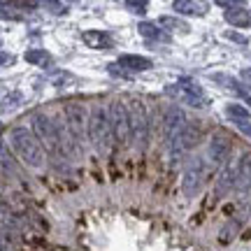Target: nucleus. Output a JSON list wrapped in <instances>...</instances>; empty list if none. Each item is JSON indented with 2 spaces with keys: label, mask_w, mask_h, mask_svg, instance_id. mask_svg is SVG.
Segmentation results:
<instances>
[{
  "label": "nucleus",
  "mask_w": 251,
  "mask_h": 251,
  "mask_svg": "<svg viewBox=\"0 0 251 251\" xmlns=\"http://www.w3.org/2000/svg\"><path fill=\"white\" fill-rule=\"evenodd\" d=\"M9 142H12V149L17 151V156L26 163L28 168L45 170V165H47L45 147L37 142L35 133H30L24 126H17V128H12V133H9Z\"/></svg>",
  "instance_id": "obj_1"
},
{
  "label": "nucleus",
  "mask_w": 251,
  "mask_h": 251,
  "mask_svg": "<svg viewBox=\"0 0 251 251\" xmlns=\"http://www.w3.org/2000/svg\"><path fill=\"white\" fill-rule=\"evenodd\" d=\"M112 137V126H109V109L102 102H96L89 112V142L98 153H105Z\"/></svg>",
  "instance_id": "obj_2"
},
{
  "label": "nucleus",
  "mask_w": 251,
  "mask_h": 251,
  "mask_svg": "<svg viewBox=\"0 0 251 251\" xmlns=\"http://www.w3.org/2000/svg\"><path fill=\"white\" fill-rule=\"evenodd\" d=\"M63 114H65V128H68L70 137L75 140L77 149L81 151V144L86 142V137H89V112L79 102H68L63 107Z\"/></svg>",
  "instance_id": "obj_3"
},
{
  "label": "nucleus",
  "mask_w": 251,
  "mask_h": 251,
  "mask_svg": "<svg viewBox=\"0 0 251 251\" xmlns=\"http://www.w3.org/2000/svg\"><path fill=\"white\" fill-rule=\"evenodd\" d=\"M128 117H130V142L137 149H144L149 142V114L147 105L140 98H133L128 102Z\"/></svg>",
  "instance_id": "obj_4"
},
{
  "label": "nucleus",
  "mask_w": 251,
  "mask_h": 251,
  "mask_svg": "<svg viewBox=\"0 0 251 251\" xmlns=\"http://www.w3.org/2000/svg\"><path fill=\"white\" fill-rule=\"evenodd\" d=\"M33 130H35L37 142L47 147L58 161H63L61 144H58V124H54V119L47 117V114H35L33 117Z\"/></svg>",
  "instance_id": "obj_5"
},
{
  "label": "nucleus",
  "mask_w": 251,
  "mask_h": 251,
  "mask_svg": "<svg viewBox=\"0 0 251 251\" xmlns=\"http://www.w3.org/2000/svg\"><path fill=\"white\" fill-rule=\"evenodd\" d=\"M109 126H112V137L117 144L130 142V117H128L126 100H114L109 105Z\"/></svg>",
  "instance_id": "obj_6"
},
{
  "label": "nucleus",
  "mask_w": 251,
  "mask_h": 251,
  "mask_svg": "<svg viewBox=\"0 0 251 251\" xmlns=\"http://www.w3.org/2000/svg\"><path fill=\"white\" fill-rule=\"evenodd\" d=\"M205 177H207V165H205V158H191L184 168V175H181V191L186 198H193L200 193V188L205 184Z\"/></svg>",
  "instance_id": "obj_7"
},
{
  "label": "nucleus",
  "mask_w": 251,
  "mask_h": 251,
  "mask_svg": "<svg viewBox=\"0 0 251 251\" xmlns=\"http://www.w3.org/2000/svg\"><path fill=\"white\" fill-rule=\"evenodd\" d=\"M233 151V137L224 130H216L212 133L209 142H207V153H205V161H209L212 165H224L228 161V156Z\"/></svg>",
  "instance_id": "obj_8"
},
{
  "label": "nucleus",
  "mask_w": 251,
  "mask_h": 251,
  "mask_svg": "<svg viewBox=\"0 0 251 251\" xmlns=\"http://www.w3.org/2000/svg\"><path fill=\"white\" fill-rule=\"evenodd\" d=\"M198 142H200V126L188 124L186 128L181 130L179 137L170 144V161H172V165H177V163H179Z\"/></svg>",
  "instance_id": "obj_9"
},
{
  "label": "nucleus",
  "mask_w": 251,
  "mask_h": 251,
  "mask_svg": "<svg viewBox=\"0 0 251 251\" xmlns=\"http://www.w3.org/2000/svg\"><path fill=\"white\" fill-rule=\"evenodd\" d=\"M186 126H188V121H186L184 109L177 107V105H170V107L165 109V114H163V140H165V144L170 147L181 135V130Z\"/></svg>",
  "instance_id": "obj_10"
},
{
  "label": "nucleus",
  "mask_w": 251,
  "mask_h": 251,
  "mask_svg": "<svg viewBox=\"0 0 251 251\" xmlns=\"http://www.w3.org/2000/svg\"><path fill=\"white\" fill-rule=\"evenodd\" d=\"M175 93H177L184 102H188L191 107H205V102H207L202 86L193 79H179L175 84Z\"/></svg>",
  "instance_id": "obj_11"
},
{
  "label": "nucleus",
  "mask_w": 251,
  "mask_h": 251,
  "mask_svg": "<svg viewBox=\"0 0 251 251\" xmlns=\"http://www.w3.org/2000/svg\"><path fill=\"white\" fill-rule=\"evenodd\" d=\"M237 184V161L226 163V168L221 170L219 179H216V196L224 198L228 191H233Z\"/></svg>",
  "instance_id": "obj_12"
},
{
  "label": "nucleus",
  "mask_w": 251,
  "mask_h": 251,
  "mask_svg": "<svg viewBox=\"0 0 251 251\" xmlns=\"http://www.w3.org/2000/svg\"><path fill=\"white\" fill-rule=\"evenodd\" d=\"M235 188L237 191H249L251 188V149L237 158V184H235Z\"/></svg>",
  "instance_id": "obj_13"
},
{
  "label": "nucleus",
  "mask_w": 251,
  "mask_h": 251,
  "mask_svg": "<svg viewBox=\"0 0 251 251\" xmlns=\"http://www.w3.org/2000/svg\"><path fill=\"white\" fill-rule=\"evenodd\" d=\"M224 17H226V21L235 28H251V9L244 7L242 2L235 5V7H230V9H226Z\"/></svg>",
  "instance_id": "obj_14"
},
{
  "label": "nucleus",
  "mask_w": 251,
  "mask_h": 251,
  "mask_svg": "<svg viewBox=\"0 0 251 251\" xmlns=\"http://www.w3.org/2000/svg\"><path fill=\"white\" fill-rule=\"evenodd\" d=\"M172 9L184 14V17H202L207 9H209V5L207 2H198V0H175Z\"/></svg>",
  "instance_id": "obj_15"
},
{
  "label": "nucleus",
  "mask_w": 251,
  "mask_h": 251,
  "mask_svg": "<svg viewBox=\"0 0 251 251\" xmlns=\"http://www.w3.org/2000/svg\"><path fill=\"white\" fill-rule=\"evenodd\" d=\"M119 65L126 68L128 72H144L153 68V61L151 58H144V56H135V54H124L119 58Z\"/></svg>",
  "instance_id": "obj_16"
},
{
  "label": "nucleus",
  "mask_w": 251,
  "mask_h": 251,
  "mask_svg": "<svg viewBox=\"0 0 251 251\" xmlns=\"http://www.w3.org/2000/svg\"><path fill=\"white\" fill-rule=\"evenodd\" d=\"M0 172L5 175V177H14V179H21V175H19V168H17V161H14V156L9 153V149L5 147V142L0 140Z\"/></svg>",
  "instance_id": "obj_17"
},
{
  "label": "nucleus",
  "mask_w": 251,
  "mask_h": 251,
  "mask_svg": "<svg viewBox=\"0 0 251 251\" xmlns=\"http://www.w3.org/2000/svg\"><path fill=\"white\" fill-rule=\"evenodd\" d=\"M81 40H84L91 49H107V47H112V37H109L107 33H102V30H86V33L81 35Z\"/></svg>",
  "instance_id": "obj_18"
},
{
  "label": "nucleus",
  "mask_w": 251,
  "mask_h": 251,
  "mask_svg": "<svg viewBox=\"0 0 251 251\" xmlns=\"http://www.w3.org/2000/svg\"><path fill=\"white\" fill-rule=\"evenodd\" d=\"M137 30H140V35H142L144 40H151V42H163V40H168V33H165L158 24H151V21H142V24L137 26Z\"/></svg>",
  "instance_id": "obj_19"
},
{
  "label": "nucleus",
  "mask_w": 251,
  "mask_h": 251,
  "mask_svg": "<svg viewBox=\"0 0 251 251\" xmlns=\"http://www.w3.org/2000/svg\"><path fill=\"white\" fill-rule=\"evenodd\" d=\"M158 26L163 30H175V33H188L191 30V26L179 17H161L158 19Z\"/></svg>",
  "instance_id": "obj_20"
},
{
  "label": "nucleus",
  "mask_w": 251,
  "mask_h": 251,
  "mask_svg": "<svg viewBox=\"0 0 251 251\" xmlns=\"http://www.w3.org/2000/svg\"><path fill=\"white\" fill-rule=\"evenodd\" d=\"M26 61L35 68H47L51 63V56L47 49H30V51H26Z\"/></svg>",
  "instance_id": "obj_21"
},
{
  "label": "nucleus",
  "mask_w": 251,
  "mask_h": 251,
  "mask_svg": "<svg viewBox=\"0 0 251 251\" xmlns=\"http://www.w3.org/2000/svg\"><path fill=\"white\" fill-rule=\"evenodd\" d=\"M226 117L233 119L235 124H244V121H249V109L244 107V105H237V102H230V105H226Z\"/></svg>",
  "instance_id": "obj_22"
},
{
  "label": "nucleus",
  "mask_w": 251,
  "mask_h": 251,
  "mask_svg": "<svg viewBox=\"0 0 251 251\" xmlns=\"http://www.w3.org/2000/svg\"><path fill=\"white\" fill-rule=\"evenodd\" d=\"M21 100H24V96L19 93V91H12V93H7L5 98H2V112H9V109H17L19 105H21Z\"/></svg>",
  "instance_id": "obj_23"
},
{
  "label": "nucleus",
  "mask_w": 251,
  "mask_h": 251,
  "mask_svg": "<svg viewBox=\"0 0 251 251\" xmlns=\"http://www.w3.org/2000/svg\"><path fill=\"white\" fill-rule=\"evenodd\" d=\"M147 2H142V0H126V9H130L133 14H147Z\"/></svg>",
  "instance_id": "obj_24"
},
{
  "label": "nucleus",
  "mask_w": 251,
  "mask_h": 251,
  "mask_svg": "<svg viewBox=\"0 0 251 251\" xmlns=\"http://www.w3.org/2000/svg\"><path fill=\"white\" fill-rule=\"evenodd\" d=\"M240 79H242V84L251 91V68H242V72H240Z\"/></svg>",
  "instance_id": "obj_25"
},
{
  "label": "nucleus",
  "mask_w": 251,
  "mask_h": 251,
  "mask_svg": "<svg viewBox=\"0 0 251 251\" xmlns=\"http://www.w3.org/2000/svg\"><path fill=\"white\" fill-rule=\"evenodd\" d=\"M47 9H54V14H63L65 9H68V5H63V2H45Z\"/></svg>",
  "instance_id": "obj_26"
},
{
  "label": "nucleus",
  "mask_w": 251,
  "mask_h": 251,
  "mask_svg": "<svg viewBox=\"0 0 251 251\" xmlns=\"http://www.w3.org/2000/svg\"><path fill=\"white\" fill-rule=\"evenodd\" d=\"M107 70L112 72V75H119V77H126V70H119V63H112V65H107Z\"/></svg>",
  "instance_id": "obj_27"
},
{
  "label": "nucleus",
  "mask_w": 251,
  "mask_h": 251,
  "mask_svg": "<svg viewBox=\"0 0 251 251\" xmlns=\"http://www.w3.org/2000/svg\"><path fill=\"white\" fill-rule=\"evenodd\" d=\"M12 61H14V58H12L9 54H5V51H0V68H2V65H7V63H12Z\"/></svg>",
  "instance_id": "obj_28"
},
{
  "label": "nucleus",
  "mask_w": 251,
  "mask_h": 251,
  "mask_svg": "<svg viewBox=\"0 0 251 251\" xmlns=\"http://www.w3.org/2000/svg\"><path fill=\"white\" fill-rule=\"evenodd\" d=\"M2 188H5V186H2V179H0V193H2Z\"/></svg>",
  "instance_id": "obj_29"
},
{
  "label": "nucleus",
  "mask_w": 251,
  "mask_h": 251,
  "mask_svg": "<svg viewBox=\"0 0 251 251\" xmlns=\"http://www.w3.org/2000/svg\"><path fill=\"white\" fill-rule=\"evenodd\" d=\"M0 47H2V42H0Z\"/></svg>",
  "instance_id": "obj_30"
},
{
  "label": "nucleus",
  "mask_w": 251,
  "mask_h": 251,
  "mask_svg": "<svg viewBox=\"0 0 251 251\" xmlns=\"http://www.w3.org/2000/svg\"><path fill=\"white\" fill-rule=\"evenodd\" d=\"M0 251H2V247H0Z\"/></svg>",
  "instance_id": "obj_31"
}]
</instances>
